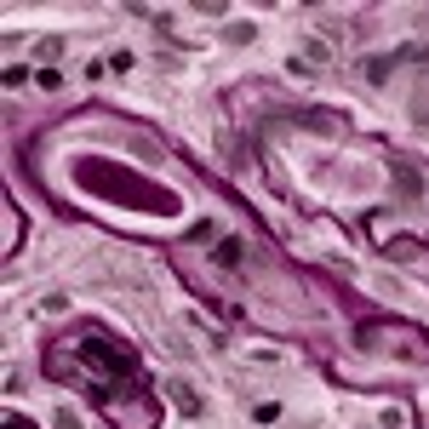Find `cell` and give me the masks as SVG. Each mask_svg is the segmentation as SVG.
Wrapping results in <instances>:
<instances>
[{"mask_svg": "<svg viewBox=\"0 0 429 429\" xmlns=\"http://www.w3.org/2000/svg\"><path fill=\"white\" fill-rule=\"evenodd\" d=\"M172 401H178L184 412H200V395H195V390H184V383H172Z\"/></svg>", "mask_w": 429, "mask_h": 429, "instance_id": "6da1fadb", "label": "cell"}, {"mask_svg": "<svg viewBox=\"0 0 429 429\" xmlns=\"http://www.w3.org/2000/svg\"><path fill=\"white\" fill-rule=\"evenodd\" d=\"M58 429H80V423H75V418H69V412H63V418H58Z\"/></svg>", "mask_w": 429, "mask_h": 429, "instance_id": "7a4b0ae2", "label": "cell"}, {"mask_svg": "<svg viewBox=\"0 0 429 429\" xmlns=\"http://www.w3.org/2000/svg\"><path fill=\"white\" fill-rule=\"evenodd\" d=\"M418 115H423V120H429V98H418Z\"/></svg>", "mask_w": 429, "mask_h": 429, "instance_id": "3957f363", "label": "cell"}]
</instances>
